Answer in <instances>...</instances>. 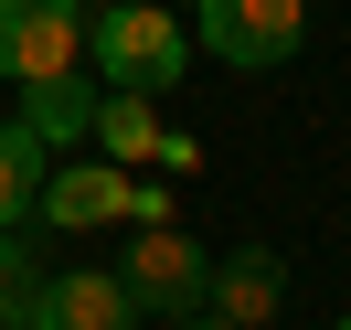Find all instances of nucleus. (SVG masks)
Segmentation results:
<instances>
[{
    "mask_svg": "<svg viewBox=\"0 0 351 330\" xmlns=\"http://www.w3.org/2000/svg\"><path fill=\"white\" fill-rule=\"evenodd\" d=\"M96 96H107V86H75V75H32V86H22V128L43 139V150H75V139H96Z\"/></svg>",
    "mask_w": 351,
    "mask_h": 330,
    "instance_id": "8",
    "label": "nucleus"
},
{
    "mask_svg": "<svg viewBox=\"0 0 351 330\" xmlns=\"http://www.w3.org/2000/svg\"><path fill=\"white\" fill-rule=\"evenodd\" d=\"M43 139L22 128V117H0V224H32V202H43Z\"/></svg>",
    "mask_w": 351,
    "mask_h": 330,
    "instance_id": "10",
    "label": "nucleus"
},
{
    "mask_svg": "<svg viewBox=\"0 0 351 330\" xmlns=\"http://www.w3.org/2000/svg\"><path fill=\"white\" fill-rule=\"evenodd\" d=\"M86 54H96V75H107V86L171 96L181 64H192V32H181L160 0H107V11H96V32H86Z\"/></svg>",
    "mask_w": 351,
    "mask_h": 330,
    "instance_id": "1",
    "label": "nucleus"
},
{
    "mask_svg": "<svg viewBox=\"0 0 351 330\" xmlns=\"http://www.w3.org/2000/svg\"><path fill=\"white\" fill-rule=\"evenodd\" d=\"M341 330H351V320H341Z\"/></svg>",
    "mask_w": 351,
    "mask_h": 330,
    "instance_id": "13",
    "label": "nucleus"
},
{
    "mask_svg": "<svg viewBox=\"0 0 351 330\" xmlns=\"http://www.w3.org/2000/svg\"><path fill=\"white\" fill-rule=\"evenodd\" d=\"M86 54V22H75V0H0V75H75Z\"/></svg>",
    "mask_w": 351,
    "mask_h": 330,
    "instance_id": "4",
    "label": "nucleus"
},
{
    "mask_svg": "<svg viewBox=\"0 0 351 330\" xmlns=\"http://www.w3.org/2000/svg\"><path fill=\"white\" fill-rule=\"evenodd\" d=\"M277 309H287V266H277V245L213 256V320H234V330H266Z\"/></svg>",
    "mask_w": 351,
    "mask_h": 330,
    "instance_id": "7",
    "label": "nucleus"
},
{
    "mask_svg": "<svg viewBox=\"0 0 351 330\" xmlns=\"http://www.w3.org/2000/svg\"><path fill=\"white\" fill-rule=\"evenodd\" d=\"M43 245H32V224H0V330H22V309L43 298Z\"/></svg>",
    "mask_w": 351,
    "mask_h": 330,
    "instance_id": "11",
    "label": "nucleus"
},
{
    "mask_svg": "<svg viewBox=\"0 0 351 330\" xmlns=\"http://www.w3.org/2000/svg\"><path fill=\"white\" fill-rule=\"evenodd\" d=\"M160 330H234V320H213V309H192V320H160Z\"/></svg>",
    "mask_w": 351,
    "mask_h": 330,
    "instance_id": "12",
    "label": "nucleus"
},
{
    "mask_svg": "<svg viewBox=\"0 0 351 330\" xmlns=\"http://www.w3.org/2000/svg\"><path fill=\"white\" fill-rule=\"evenodd\" d=\"M308 32V0H202V43L223 64H287Z\"/></svg>",
    "mask_w": 351,
    "mask_h": 330,
    "instance_id": "3",
    "label": "nucleus"
},
{
    "mask_svg": "<svg viewBox=\"0 0 351 330\" xmlns=\"http://www.w3.org/2000/svg\"><path fill=\"white\" fill-rule=\"evenodd\" d=\"M138 192V171H107V160H64V171H43V202H32V224H53V235H86V224H117Z\"/></svg>",
    "mask_w": 351,
    "mask_h": 330,
    "instance_id": "6",
    "label": "nucleus"
},
{
    "mask_svg": "<svg viewBox=\"0 0 351 330\" xmlns=\"http://www.w3.org/2000/svg\"><path fill=\"white\" fill-rule=\"evenodd\" d=\"M22 330H138V298L107 277V266H53L43 298L22 309Z\"/></svg>",
    "mask_w": 351,
    "mask_h": 330,
    "instance_id": "5",
    "label": "nucleus"
},
{
    "mask_svg": "<svg viewBox=\"0 0 351 330\" xmlns=\"http://www.w3.org/2000/svg\"><path fill=\"white\" fill-rule=\"evenodd\" d=\"M96 150L128 171V160H149L160 150V96H128V86H107L96 96Z\"/></svg>",
    "mask_w": 351,
    "mask_h": 330,
    "instance_id": "9",
    "label": "nucleus"
},
{
    "mask_svg": "<svg viewBox=\"0 0 351 330\" xmlns=\"http://www.w3.org/2000/svg\"><path fill=\"white\" fill-rule=\"evenodd\" d=\"M117 287H128L138 309H160V320H192V309H213V256H202L181 224H149V235L128 245V266H117Z\"/></svg>",
    "mask_w": 351,
    "mask_h": 330,
    "instance_id": "2",
    "label": "nucleus"
}]
</instances>
